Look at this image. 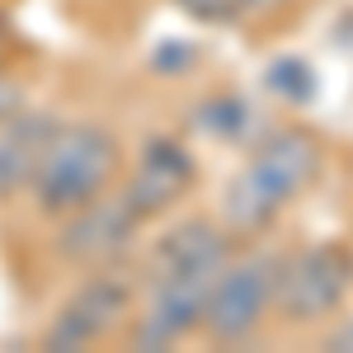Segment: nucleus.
<instances>
[{
	"instance_id": "nucleus-1",
	"label": "nucleus",
	"mask_w": 353,
	"mask_h": 353,
	"mask_svg": "<svg viewBox=\"0 0 353 353\" xmlns=\"http://www.w3.org/2000/svg\"><path fill=\"white\" fill-rule=\"evenodd\" d=\"M231 254H226V236L212 221H179L174 231H165L151 269H156V288H151V306L141 311L132 330L137 349H170L179 334L203 325L208 297L226 273Z\"/></svg>"
},
{
	"instance_id": "nucleus-2",
	"label": "nucleus",
	"mask_w": 353,
	"mask_h": 353,
	"mask_svg": "<svg viewBox=\"0 0 353 353\" xmlns=\"http://www.w3.org/2000/svg\"><path fill=\"white\" fill-rule=\"evenodd\" d=\"M321 170V151L306 132H273L269 141H259L254 161L245 165L241 174L226 184V221L231 231H259L278 217V208L301 189L311 184Z\"/></svg>"
},
{
	"instance_id": "nucleus-3",
	"label": "nucleus",
	"mask_w": 353,
	"mask_h": 353,
	"mask_svg": "<svg viewBox=\"0 0 353 353\" xmlns=\"http://www.w3.org/2000/svg\"><path fill=\"white\" fill-rule=\"evenodd\" d=\"M118 170V141L94 123L57 128L33 170V193L43 212H76L94 203Z\"/></svg>"
},
{
	"instance_id": "nucleus-4",
	"label": "nucleus",
	"mask_w": 353,
	"mask_h": 353,
	"mask_svg": "<svg viewBox=\"0 0 353 353\" xmlns=\"http://www.w3.org/2000/svg\"><path fill=\"white\" fill-rule=\"evenodd\" d=\"M353 283V254L344 245H311L278 264V311L288 321H321L330 316Z\"/></svg>"
},
{
	"instance_id": "nucleus-5",
	"label": "nucleus",
	"mask_w": 353,
	"mask_h": 353,
	"mask_svg": "<svg viewBox=\"0 0 353 353\" xmlns=\"http://www.w3.org/2000/svg\"><path fill=\"white\" fill-rule=\"evenodd\" d=\"M273 292H278V264L269 254H250L241 264H226L217 278L208 311H203V330L212 344H236L264 321Z\"/></svg>"
},
{
	"instance_id": "nucleus-6",
	"label": "nucleus",
	"mask_w": 353,
	"mask_h": 353,
	"mask_svg": "<svg viewBox=\"0 0 353 353\" xmlns=\"http://www.w3.org/2000/svg\"><path fill=\"white\" fill-rule=\"evenodd\" d=\"M137 221H141V212L128 203V193H118V198H94V203L76 208V217L66 221V231H61V254H66L71 264H109L113 254H123V250L132 245Z\"/></svg>"
},
{
	"instance_id": "nucleus-7",
	"label": "nucleus",
	"mask_w": 353,
	"mask_h": 353,
	"mask_svg": "<svg viewBox=\"0 0 353 353\" xmlns=\"http://www.w3.org/2000/svg\"><path fill=\"white\" fill-rule=\"evenodd\" d=\"M128 301H132L128 283H118V278H90L81 292L66 301V311L52 321L48 349L66 353V349H85V344H94V339H104V334L123 321Z\"/></svg>"
},
{
	"instance_id": "nucleus-8",
	"label": "nucleus",
	"mask_w": 353,
	"mask_h": 353,
	"mask_svg": "<svg viewBox=\"0 0 353 353\" xmlns=\"http://www.w3.org/2000/svg\"><path fill=\"white\" fill-rule=\"evenodd\" d=\"M189 184H193V156L179 141L156 137V141H146V151H141V161H137V170H132V179H128L123 193H128V203H132L141 217H151V212L170 208Z\"/></svg>"
},
{
	"instance_id": "nucleus-9",
	"label": "nucleus",
	"mask_w": 353,
	"mask_h": 353,
	"mask_svg": "<svg viewBox=\"0 0 353 353\" xmlns=\"http://www.w3.org/2000/svg\"><path fill=\"white\" fill-rule=\"evenodd\" d=\"M52 132H57L52 118H38V113H10L5 118V128H0V198L33 184V170L43 161V146Z\"/></svg>"
},
{
	"instance_id": "nucleus-10",
	"label": "nucleus",
	"mask_w": 353,
	"mask_h": 353,
	"mask_svg": "<svg viewBox=\"0 0 353 353\" xmlns=\"http://www.w3.org/2000/svg\"><path fill=\"white\" fill-rule=\"evenodd\" d=\"M264 85L283 104H311L316 99V71L301 57H273L269 66H264Z\"/></svg>"
},
{
	"instance_id": "nucleus-11",
	"label": "nucleus",
	"mask_w": 353,
	"mask_h": 353,
	"mask_svg": "<svg viewBox=\"0 0 353 353\" xmlns=\"http://www.w3.org/2000/svg\"><path fill=\"white\" fill-rule=\"evenodd\" d=\"M193 128L208 137H221V141H236L250 128V109H245L236 94H212L193 109Z\"/></svg>"
},
{
	"instance_id": "nucleus-12",
	"label": "nucleus",
	"mask_w": 353,
	"mask_h": 353,
	"mask_svg": "<svg viewBox=\"0 0 353 353\" xmlns=\"http://www.w3.org/2000/svg\"><path fill=\"white\" fill-rule=\"evenodd\" d=\"M174 5L189 10L193 19H203V24H231L241 14V0H174Z\"/></svg>"
},
{
	"instance_id": "nucleus-13",
	"label": "nucleus",
	"mask_w": 353,
	"mask_h": 353,
	"mask_svg": "<svg viewBox=\"0 0 353 353\" xmlns=\"http://www.w3.org/2000/svg\"><path fill=\"white\" fill-rule=\"evenodd\" d=\"M193 61H198V48L179 43V38L161 43V48H156V57H151V66H156V71H189Z\"/></svg>"
},
{
	"instance_id": "nucleus-14",
	"label": "nucleus",
	"mask_w": 353,
	"mask_h": 353,
	"mask_svg": "<svg viewBox=\"0 0 353 353\" xmlns=\"http://www.w3.org/2000/svg\"><path fill=\"white\" fill-rule=\"evenodd\" d=\"M10 113H19V90L10 81H0V123H5Z\"/></svg>"
},
{
	"instance_id": "nucleus-15",
	"label": "nucleus",
	"mask_w": 353,
	"mask_h": 353,
	"mask_svg": "<svg viewBox=\"0 0 353 353\" xmlns=\"http://www.w3.org/2000/svg\"><path fill=\"white\" fill-rule=\"evenodd\" d=\"M330 349H353V321H344V330L330 334Z\"/></svg>"
},
{
	"instance_id": "nucleus-16",
	"label": "nucleus",
	"mask_w": 353,
	"mask_h": 353,
	"mask_svg": "<svg viewBox=\"0 0 353 353\" xmlns=\"http://www.w3.org/2000/svg\"><path fill=\"white\" fill-rule=\"evenodd\" d=\"M278 5H283V0H241V10H254V14H269Z\"/></svg>"
}]
</instances>
